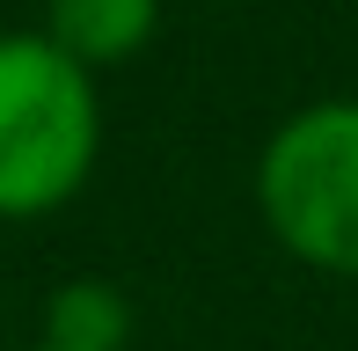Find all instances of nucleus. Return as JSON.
<instances>
[{"instance_id":"obj_1","label":"nucleus","mask_w":358,"mask_h":351,"mask_svg":"<svg viewBox=\"0 0 358 351\" xmlns=\"http://www.w3.org/2000/svg\"><path fill=\"white\" fill-rule=\"evenodd\" d=\"M103 162V88L44 29H0V220H52Z\"/></svg>"},{"instance_id":"obj_2","label":"nucleus","mask_w":358,"mask_h":351,"mask_svg":"<svg viewBox=\"0 0 358 351\" xmlns=\"http://www.w3.org/2000/svg\"><path fill=\"white\" fill-rule=\"evenodd\" d=\"M256 220L292 264L358 278V95H322L271 124L256 154Z\"/></svg>"},{"instance_id":"obj_3","label":"nucleus","mask_w":358,"mask_h":351,"mask_svg":"<svg viewBox=\"0 0 358 351\" xmlns=\"http://www.w3.org/2000/svg\"><path fill=\"white\" fill-rule=\"evenodd\" d=\"M161 8H169V0H44L37 29L103 81V73L132 66L146 44L161 37Z\"/></svg>"},{"instance_id":"obj_4","label":"nucleus","mask_w":358,"mask_h":351,"mask_svg":"<svg viewBox=\"0 0 358 351\" xmlns=\"http://www.w3.org/2000/svg\"><path fill=\"white\" fill-rule=\"evenodd\" d=\"M44 344H59V351H124L132 344V300L110 278H66L44 300Z\"/></svg>"},{"instance_id":"obj_5","label":"nucleus","mask_w":358,"mask_h":351,"mask_svg":"<svg viewBox=\"0 0 358 351\" xmlns=\"http://www.w3.org/2000/svg\"><path fill=\"white\" fill-rule=\"evenodd\" d=\"M29 351H59V344H44V337H37V344H29Z\"/></svg>"},{"instance_id":"obj_6","label":"nucleus","mask_w":358,"mask_h":351,"mask_svg":"<svg viewBox=\"0 0 358 351\" xmlns=\"http://www.w3.org/2000/svg\"><path fill=\"white\" fill-rule=\"evenodd\" d=\"M227 8H249V0H227Z\"/></svg>"}]
</instances>
